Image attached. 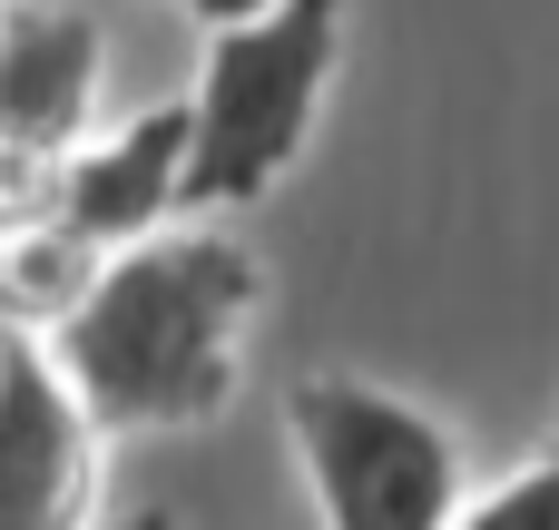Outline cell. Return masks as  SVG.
<instances>
[{"instance_id":"1","label":"cell","mask_w":559,"mask_h":530,"mask_svg":"<svg viewBox=\"0 0 559 530\" xmlns=\"http://www.w3.org/2000/svg\"><path fill=\"white\" fill-rule=\"evenodd\" d=\"M255 305V256L216 226L118 246L108 275L49 325V354L98 433H197L236 403V334Z\"/></svg>"},{"instance_id":"2","label":"cell","mask_w":559,"mask_h":530,"mask_svg":"<svg viewBox=\"0 0 559 530\" xmlns=\"http://www.w3.org/2000/svg\"><path fill=\"white\" fill-rule=\"evenodd\" d=\"M334 59H344V0H285L246 30H206V59L187 89L197 108L187 216H236L305 157Z\"/></svg>"},{"instance_id":"3","label":"cell","mask_w":559,"mask_h":530,"mask_svg":"<svg viewBox=\"0 0 559 530\" xmlns=\"http://www.w3.org/2000/svg\"><path fill=\"white\" fill-rule=\"evenodd\" d=\"M285 433L324 530H452L472 511L462 443L364 374H305L285 393Z\"/></svg>"},{"instance_id":"4","label":"cell","mask_w":559,"mask_h":530,"mask_svg":"<svg viewBox=\"0 0 559 530\" xmlns=\"http://www.w3.org/2000/svg\"><path fill=\"white\" fill-rule=\"evenodd\" d=\"M98 20L69 0H20L0 30V138H10V216L39 226L49 177L79 157V128L98 108Z\"/></svg>"},{"instance_id":"5","label":"cell","mask_w":559,"mask_h":530,"mask_svg":"<svg viewBox=\"0 0 559 530\" xmlns=\"http://www.w3.org/2000/svg\"><path fill=\"white\" fill-rule=\"evenodd\" d=\"M98 502V423L69 393L39 325L0 344V530H88Z\"/></svg>"},{"instance_id":"6","label":"cell","mask_w":559,"mask_h":530,"mask_svg":"<svg viewBox=\"0 0 559 530\" xmlns=\"http://www.w3.org/2000/svg\"><path fill=\"white\" fill-rule=\"evenodd\" d=\"M187 177H197V108L167 98V108H138L118 138L79 148V157L49 177L39 226H69V236H88L98 256H118V246H147V236L187 207Z\"/></svg>"},{"instance_id":"7","label":"cell","mask_w":559,"mask_h":530,"mask_svg":"<svg viewBox=\"0 0 559 530\" xmlns=\"http://www.w3.org/2000/svg\"><path fill=\"white\" fill-rule=\"evenodd\" d=\"M452 530H559V452L521 462V472L491 482V492H472V511Z\"/></svg>"},{"instance_id":"8","label":"cell","mask_w":559,"mask_h":530,"mask_svg":"<svg viewBox=\"0 0 559 530\" xmlns=\"http://www.w3.org/2000/svg\"><path fill=\"white\" fill-rule=\"evenodd\" d=\"M206 30H246V20H265V10H285V0H187Z\"/></svg>"},{"instance_id":"9","label":"cell","mask_w":559,"mask_h":530,"mask_svg":"<svg viewBox=\"0 0 559 530\" xmlns=\"http://www.w3.org/2000/svg\"><path fill=\"white\" fill-rule=\"evenodd\" d=\"M108 530H177V511H167V502H147V511H128V521H108Z\"/></svg>"}]
</instances>
